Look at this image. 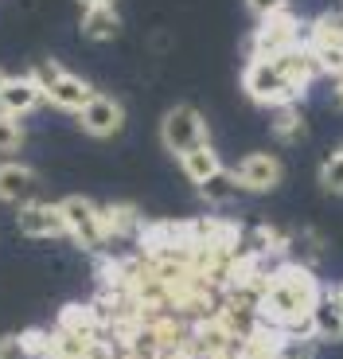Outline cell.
<instances>
[{
  "mask_svg": "<svg viewBox=\"0 0 343 359\" xmlns=\"http://www.w3.org/2000/svg\"><path fill=\"white\" fill-rule=\"evenodd\" d=\"M285 0H246V8L253 12V16H265V12H273V8H281Z\"/></svg>",
  "mask_w": 343,
  "mask_h": 359,
  "instance_id": "obj_27",
  "label": "cell"
},
{
  "mask_svg": "<svg viewBox=\"0 0 343 359\" xmlns=\"http://www.w3.org/2000/svg\"><path fill=\"white\" fill-rule=\"evenodd\" d=\"M16 231L24 238H36V243L66 238L63 211H59V203H47V199H27V203L16 207Z\"/></svg>",
  "mask_w": 343,
  "mask_h": 359,
  "instance_id": "obj_10",
  "label": "cell"
},
{
  "mask_svg": "<svg viewBox=\"0 0 343 359\" xmlns=\"http://www.w3.org/2000/svg\"><path fill=\"white\" fill-rule=\"evenodd\" d=\"M320 293H324V281L316 278V269L297 266V262H281L265 281L258 316L277 332L312 336V309H316Z\"/></svg>",
  "mask_w": 343,
  "mask_h": 359,
  "instance_id": "obj_1",
  "label": "cell"
},
{
  "mask_svg": "<svg viewBox=\"0 0 343 359\" xmlns=\"http://www.w3.org/2000/svg\"><path fill=\"white\" fill-rule=\"evenodd\" d=\"M335 297H340V305H343V281H340V285H335Z\"/></svg>",
  "mask_w": 343,
  "mask_h": 359,
  "instance_id": "obj_30",
  "label": "cell"
},
{
  "mask_svg": "<svg viewBox=\"0 0 343 359\" xmlns=\"http://www.w3.org/2000/svg\"><path fill=\"white\" fill-rule=\"evenodd\" d=\"M24 141H27V133H24V121L20 117H4L0 114V156H16L20 149H24Z\"/></svg>",
  "mask_w": 343,
  "mask_h": 359,
  "instance_id": "obj_24",
  "label": "cell"
},
{
  "mask_svg": "<svg viewBox=\"0 0 343 359\" xmlns=\"http://www.w3.org/2000/svg\"><path fill=\"white\" fill-rule=\"evenodd\" d=\"M82 4V12L86 8H118V0H78Z\"/></svg>",
  "mask_w": 343,
  "mask_h": 359,
  "instance_id": "obj_28",
  "label": "cell"
},
{
  "mask_svg": "<svg viewBox=\"0 0 343 359\" xmlns=\"http://www.w3.org/2000/svg\"><path fill=\"white\" fill-rule=\"evenodd\" d=\"M27 74L36 79V86H39V94H43L47 106L63 109V114H74V117L90 106V98L98 94V90L90 86V79H82V74L66 71V67L55 63V59H39V63L31 67Z\"/></svg>",
  "mask_w": 343,
  "mask_h": 359,
  "instance_id": "obj_3",
  "label": "cell"
},
{
  "mask_svg": "<svg viewBox=\"0 0 343 359\" xmlns=\"http://www.w3.org/2000/svg\"><path fill=\"white\" fill-rule=\"evenodd\" d=\"M160 141L176 161L191 149H203L207 144V121L195 106H172L160 121Z\"/></svg>",
  "mask_w": 343,
  "mask_h": 359,
  "instance_id": "obj_7",
  "label": "cell"
},
{
  "mask_svg": "<svg viewBox=\"0 0 343 359\" xmlns=\"http://www.w3.org/2000/svg\"><path fill=\"white\" fill-rule=\"evenodd\" d=\"M78 32L94 43H109L121 36V12L118 8H86L78 20Z\"/></svg>",
  "mask_w": 343,
  "mask_h": 359,
  "instance_id": "obj_17",
  "label": "cell"
},
{
  "mask_svg": "<svg viewBox=\"0 0 343 359\" xmlns=\"http://www.w3.org/2000/svg\"><path fill=\"white\" fill-rule=\"evenodd\" d=\"M36 188H39V176L36 168H27L20 161H0V203H27L36 199Z\"/></svg>",
  "mask_w": 343,
  "mask_h": 359,
  "instance_id": "obj_14",
  "label": "cell"
},
{
  "mask_svg": "<svg viewBox=\"0 0 343 359\" xmlns=\"http://www.w3.org/2000/svg\"><path fill=\"white\" fill-rule=\"evenodd\" d=\"M312 51V63H316L320 74L328 79H340L343 74V43H304Z\"/></svg>",
  "mask_w": 343,
  "mask_h": 359,
  "instance_id": "obj_22",
  "label": "cell"
},
{
  "mask_svg": "<svg viewBox=\"0 0 343 359\" xmlns=\"http://www.w3.org/2000/svg\"><path fill=\"white\" fill-rule=\"evenodd\" d=\"M133 246L153 262H195L199 254L191 219H145Z\"/></svg>",
  "mask_w": 343,
  "mask_h": 359,
  "instance_id": "obj_2",
  "label": "cell"
},
{
  "mask_svg": "<svg viewBox=\"0 0 343 359\" xmlns=\"http://www.w3.org/2000/svg\"><path fill=\"white\" fill-rule=\"evenodd\" d=\"M78 129L86 137H98V141H109L125 129V106L109 94H94L90 106L78 114Z\"/></svg>",
  "mask_w": 343,
  "mask_h": 359,
  "instance_id": "obj_11",
  "label": "cell"
},
{
  "mask_svg": "<svg viewBox=\"0 0 343 359\" xmlns=\"http://www.w3.org/2000/svg\"><path fill=\"white\" fill-rule=\"evenodd\" d=\"M195 191H199V199H203L207 207H215V211H218V207H230L238 196H242V188H238V180H234V172H230V168H223L218 176H211L207 184H199Z\"/></svg>",
  "mask_w": 343,
  "mask_h": 359,
  "instance_id": "obj_18",
  "label": "cell"
},
{
  "mask_svg": "<svg viewBox=\"0 0 343 359\" xmlns=\"http://www.w3.org/2000/svg\"><path fill=\"white\" fill-rule=\"evenodd\" d=\"M304 43H343V8L340 12H320L308 24Z\"/></svg>",
  "mask_w": 343,
  "mask_h": 359,
  "instance_id": "obj_21",
  "label": "cell"
},
{
  "mask_svg": "<svg viewBox=\"0 0 343 359\" xmlns=\"http://www.w3.org/2000/svg\"><path fill=\"white\" fill-rule=\"evenodd\" d=\"M4 79H8V74H4V67H0V86H4Z\"/></svg>",
  "mask_w": 343,
  "mask_h": 359,
  "instance_id": "obj_31",
  "label": "cell"
},
{
  "mask_svg": "<svg viewBox=\"0 0 343 359\" xmlns=\"http://www.w3.org/2000/svg\"><path fill=\"white\" fill-rule=\"evenodd\" d=\"M320 340L316 336H297V332H281L277 359H316Z\"/></svg>",
  "mask_w": 343,
  "mask_h": 359,
  "instance_id": "obj_23",
  "label": "cell"
},
{
  "mask_svg": "<svg viewBox=\"0 0 343 359\" xmlns=\"http://www.w3.org/2000/svg\"><path fill=\"white\" fill-rule=\"evenodd\" d=\"M332 94H335V106L343 109V74H340V79H335V90H332Z\"/></svg>",
  "mask_w": 343,
  "mask_h": 359,
  "instance_id": "obj_29",
  "label": "cell"
},
{
  "mask_svg": "<svg viewBox=\"0 0 343 359\" xmlns=\"http://www.w3.org/2000/svg\"><path fill=\"white\" fill-rule=\"evenodd\" d=\"M0 359H36V355L27 348L24 332H8V336H0Z\"/></svg>",
  "mask_w": 343,
  "mask_h": 359,
  "instance_id": "obj_26",
  "label": "cell"
},
{
  "mask_svg": "<svg viewBox=\"0 0 343 359\" xmlns=\"http://www.w3.org/2000/svg\"><path fill=\"white\" fill-rule=\"evenodd\" d=\"M320 188L328 196H343V144L335 153H328L324 164H320Z\"/></svg>",
  "mask_w": 343,
  "mask_h": 359,
  "instance_id": "obj_25",
  "label": "cell"
},
{
  "mask_svg": "<svg viewBox=\"0 0 343 359\" xmlns=\"http://www.w3.org/2000/svg\"><path fill=\"white\" fill-rule=\"evenodd\" d=\"M191 231H195V243L203 254H226V258H234L246 246V226L230 215H218V211L191 219Z\"/></svg>",
  "mask_w": 343,
  "mask_h": 359,
  "instance_id": "obj_8",
  "label": "cell"
},
{
  "mask_svg": "<svg viewBox=\"0 0 343 359\" xmlns=\"http://www.w3.org/2000/svg\"><path fill=\"white\" fill-rule=\"evenodd\" d=\"M39 106H47L43 94H39L36 79L31 74H8L4 79V86H0V114L4 117H31Z\"/></svg>",
  "mask_w": 343,
  "mask_h": 359,
  "instance_id": "obj_12",
  "label": "cell"
},
{
  "mask_svg": "<svg viewBox=\"0 0 343 359\" xmlns=\"http://www.w3.org/2000/svg\"><path fill=\"white\" fill-rule=\"evenodd\" d=\"M273 137L285 144H300L308 137V117L300 114V106H277L273 109Z\"/></svg>",
  "mask_w": 343,
  "mask_h": 359,
  "instance_id": "obj_19",
  "label": "cell"
},
{
  "mask_svg": "<svg viewBox=\"0 0 343 359\" xmlns=\"http://www.w3.org/2000/svg\"><path fill=\"white\" fill-rule=\"evenodd\" d=\"M226 164H223V156L215 153V144H203V149H191V153H183L180 156V172L188 176V184L191 188H199V184H207L211 176H218Z\"/></svg>",
  "mask_w": 343,
  "mask_h": 359,
  "instance_id": "obj_16",
  "label": "cell"
},
{
  "mask_svg": "<svg viewBox=\"0 0 343 359\" xmlns=\"http://www.w3.org/2000/svg\"><path fill=\"white\" fill-rule=\"evenodd\" d=\"M102 226H106L109 246L113 243H136L145 226V211L136 203H102Z\"/></svg>",
  "mask_w": 343,
  "mask_h": 359,
  "instance_id": "obj_13",
  "label": "cell"
},
{
  "mask_svg": "<svg viewBox=\"0 0 343 359\" xmlns=\"http://www.w3.org/2000/svg\"><path fill=\"white\" fill-rule=\"evenodd\" d=\"M59 211H63L66 238H71L78 250L102 254L109 246L106 226H102V203H94V199H86V196H63L59 199Z\"/></svg>",
  "mask_w": 343,
  "mask_h": 359,
  "instance_id": "obj_6",
  "label": "cell"
},
{
  "mask_svg": "<svg viewBox=\"0 0 343 359\" xmlns=\"http://www.w3.org/2000/svg\"><path fill=\"white\" fill-rule=\"evenodd\" d=\"M308 24L289 8V0L281 8L258 16V27L250 36V59H277V55L293 51V47H304Z\"/></svg>",
  "mask_w": 343,
  "mask_h": 359,
  "instance_id": "obj_4",
  "label": "cell"
},
{
  "mask_svg": "<svg viewBox=\"0 0 343 359\" xmlns=\"http://www.w3.org/2000/svg\"><path fill=\"white\" fill-rule=\"evenodd\" d=\"M242 90H246V98L258 102V106H293V102L304 98V90L293 86L289 74L281 71L277 59H250L242 71Z\"/></svg>",
  "mask_w": 343,
  "mask_h": 359,
  "instance_id": "obj_5",
  "label": "cell"
},
{
  "mask_svg": "<svg viewBox=\"0 0 343 359\" xmlns=\"http://www.w3.org/2000/svg\"><path fill=\"white\" fill-rule=\"evenodd\" d=\"M230 172H234L238 188L250 191V196H270V191L281 188V180H285V164L273 153H246L230 164Z\"/></svg>",
  "mask_w": 343,
  "mask_h": 359,
  "instance_id": "obj_9",
  "label": "cell"
},
{
  "mask_svg": "<svg viewBox=\"0 0 343 359\" xmlns=\"http://www.w3.org/2000/svg\"><path fill=\"white\" fill-rule=\"evenodd\" d=\"M324 254H328V243H324V234H316V231H297L289 238V262H297V266L316 269Z\"/></svg>",
  "mask_w": 343,
  "mask_h": 359,
  "instance_id": "obj_20",
  "label": "cell"
},
{
  "mask_svg": "<svg viewBox=\"0 0 343 359\" xmlns=\"http://www.w3.org/2000/svg\"><path fill=\"white\" fill-rule=\"evenodd\" d=\"M312 336H316L320 344H340L343 340V305L340 297H335V289L324 285V293H320L316 309H312Z\"/></svg>",
  "mask_w": 343,
  "mask_h": 359,
  "instance_id": "obj_15",
  "label": "cell"
}]
</instances>
